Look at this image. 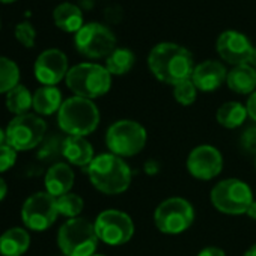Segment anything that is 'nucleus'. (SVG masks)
Instances as JSON below:
<instances>
[{
  "instance_id": "10",
  "label": "nucleus",
  "mask_w": 256,
  "mask_h": 256,
  "mask_svg": "<svg viewBox=\"0 0 256 256\" xmlns=\"http://www.w3.org/2000/svg\"><path fill=\"white\" fill-rule=\"evenodd\" d=\"M74 46L88 59H106L116 48V36L101 23H88L76 34Z\"/></svg>"
},
{
  "instance_id": "24",
  "label": "nucleus",
  "mask_w": 256,
  "mask_h": 256,
  "mask_svg": "<svg viewBox=\"0 0 256 256\" xmlns=\"http://www.w3.org/2000/svg\"><path fill=\"white\" fill-rule=\"evenodd\" d=\"M136 56L130 48H120L116 47L107 58H106V70L112 76H124L130 72L134 66Z\"/></svg>"
},
{
  "instance_id": "5",
  "label": "nucleus",
  "mask_w": 256,
  "mask_h": 256,
  "mask_svg": "<svg viewBox=\"0 0 256 256\" xmlns=\"http://www.w3.org/2000/svg\"><path fill=\"white\" fill-rule=\"evenodd\" d=\"M146 128L133 119H119L113 122L106 133V146L108 152L126 158L134 157L146 146Z\"/></svg>"
},
{
  "instance_id": "32",
  "label": "nucleus",
  "mask_w": 256,
  "mask_h": 256,
  "mask_svg": "<svg viewBox=\"0 0 256 256\" xmlns=\"http://www.w3.org/2000/svg\"><path fill=\"white\" fill-rule=\"evenodd\" d=\"M54 154H62V142H56L54 139L48 140L40 151V157L44 160H50Z\"/></svg>"
},
{
  "instance_id": "42",
  "label": "nucleus",
  "mask_w": 256,
  "mask_h": 256,
  "mask_svg": "<svg viewBox=\"0 0 256 256\" xmlns=\"http://www.w3.org/2000/svg\"><path fill=\"white\" fill-rule=\"evenodd\" d=\"M94 256H104V254H96V253H95V254H94Z\"/></svg>"
},
{
  "instance_id": "15",
  "label": "nucleus",
  "mask_w": 256,
  "mask_h": 256,
  "mask_svg": "<svg viewBox=\"0 0 256 256\" xmlns=\"http://www.w3.org/2000/svg\"><path fill=\"white\" fill-rule=\"evenodd\" d=\"M216 50L224 62L236 66L248 64L254 47L244 34L238 30H224L217 38Z\"/></svg>"
},
{
  "instance_id": "9",
  "label": "nucleus",
  "mask_w": 256,
  "mask_h": 256,
  "mask_svg": "<svg viewBox=\"0 0 256 256\" xmlns=\"http://www.w3.org/2000/svg\"><path fill=\"white\" fill-rule=\"evenodd\" d=\"M6 144L17 152L30 151L40 146L46 138L47 125L38 114L26 113L16 116L6 126Z\"/></svg>"
},
{
  "instance_id": "16",
  "label": "nucleus",
  "mask_w": 256,
  "mask_h": 256,
  "mask_svg": "<svg viewBox=\"0 0 256 256\" xmlns=\"http://www.w3.org/2000/svg\"><path fill=\"white\" fill-rule=\"evenodd\" d=\"M228 71L218 60H204L198 64L192 74V82L200 92H214L226 83Z\"/></svg>"
},
{
  "instance_id": "19",
  "label": "nucleus",
  "mask_w": 256,
  "mask_h": 256,
  "mask_svg": "<svg viewBox=\"0 0 256 256\" xmlns=\"http://www.w3.org/2000/svg\"><path fill=\"white\" fill-rule=\"evenodd\" d=\"M228 88L238 95H250L256 90V68L248 64L236 65L228 71Z\"/></svg>"
},
{
  "instance_id": "21",
  "label": "nucleus",
  "mask_w": 256,
  "mask_h": 256,
  "mask_svg": "<svg viewBox=\"0 0 256 256\" xmlns=\"http://www.w3.org/2000/svg\"><path fill=\"white\" fill-rule=\"evenodd\" d=\"M62 92L56 86H41L34 94V110L36 114L50 116L59 112L62 107Z\"/></svg>"
},
{
  "instance_id": "40",
  "label": "nucleus",
  "mask_w": 256,
  "mask_h": 256,
  "mask_svg": "<svg viewBox=\"0 0 256 256\" xmlns=\"http://www.w3.org/2000/svg\"><path fill=\"white\" fill-rule=\"evenodd\" d=\"M6 144V132H4L2 128H0V146Z\"/></svg>"
},
{
  "instance_id": "12",
  "label": "nucleus",
  "mask_w": 256,
  "mask_h": 256,
  "mask_svg": "<svg viewBox=\"0 0 256 256\" xmlns=\"http://www.w3.org/2000/svg\"><path fill=\"white\" fill-rule=\"evenodd\" d=\"M59 216L56 198L47 192H38L29 196L22 206V218L29 230L42 232L52 228Z\"/></svg>"
},
{
  "instance_id": "30",
  "label": "nucleus",
  "mask_w": 256,
  "mask_h": 256,
  "mask_svg": "<svg viewBox=\"0 0 256 256\" xmlns=\"http://www.w3.org/2000/svg\"><path fill=\"white\" fill-rule=\"evenodd\" d=\"M17 162V151L8 144L0 146V174L8 172Z\"/></svg>"
},
{
  "instance_id": "7",
  "label": "nucleus",
  "mask_w": 256,
  "mask_h": 256,
  "mask_svg": "<svg viewBox=\"0 0 256 256\" xmlns=\"http://www.w3.org/2000/svg\"><path fill=\"white\" fill-rule=\"evenodd\" d=\"M212 206L228 216L246 214L253 204V192L250 186L238 178H228L217 182L210 194Z\"/></svg>"
},
{
  "instance_id": "38",
  "label": "nucleus",
  "mask_w": 256,
  "mask_h": 256,
  "mask_svg": "<svg viewBox=\"0 0 256 256\" xmlns=\"http://www.w3.org/2000/svg\"><path fill=\"white\" fill-rule=\"evenodd\" d=\"M242 256H256V242L252 246V247H248L247 250H246V253L242 254Z\"/></svg>"
},
{
  "instance_id": "2",
  "label": "nucleus",
  "mask_w": 256,
  "mask_h": 256,
  "mask_svg": "<svg viewBox=\"0 0 256 256\" xmlns=\"http://www.w3.org/2000/svg\"><path fill=\"white\" fill-rule=\"evenodd\" d=\"M90 184L104 194H120L132 186L133 172L126 162L112 152L95 156L86 168Z\"/></svg>"
},
{
  "instance_id": "1",
  "label": "nucleus",
  "mask_w": 256,
  "mask_h": 256,
  "mask_svg": "<svg viewBox=\"0 0 256 256\" xmlns=\"http://www.w3.org/2000/svg\"><path fill=\"white\" fill-rule=\"evenodd\" d=\"M148 66L158 82L175 86L190 80L196 65L188 48L176 42H160L150 52Z\"/></svg>"
},
{
  "instance_id": "11",
  "label": "nucleus",
  "mask_w": 256,
  "mask_h": 256,
  "mask_svg": "<svg viewBox=\"0 0 256 256\" xmlns=\"http://www.w3.org/2000/svg\"><path fill=\"white\" fill-rule=\"evenodd\" d=\"M95 232L98 240L107 246H122L126 244L134 235V222L124 211L106 210L101 211L95 222Z\"/></svg>"
},
{
  "instance_id": "23",
  "label": "nucleus",
  "mask_w": 256,
  "mask_h": 256,
  "mask_svg": "<svg viewBox=\"0 0 256 256\" xmlns=\"http://www.w3.org/2000/svg\"><path fill=\"white\" fill-rule=\"evenodd\" d=\"M247 116L248 113H247L246 106L238 101L223 102L216 112V120L218 122V125L229 128V130L241 126L244 120L247 119Z\"/></svg>"
},
{
  "instance_id": "14",
  "label": "nucleus",
  "mask_w": 256,
  "mask_h": 256,
  "mask_svg": "<svg viewBox=\"0 0 256 256\" xmlns=\"http://www.w3.org/2000/svg\"><path fill=\"white\" fill-rule=\"evenodd\" d=\"M35 77L42 86H56L70 71L68 58L58 48H48L42 52L35 60Z\"/></svg>"
},
{
  "instance_id": "36",
  "label": "nucleus",
  "mask_w": 256,
  "mask_h": 256,
  "mask_svg": "<svg viewBox=\"0 0 256 256\" xmlns=\"http://www.w3.org/2000/svg\"><path fill=\"white\" fill-rule=\"evenodd\" d=\"M6 194H8V186H6L5 180L0 176V202L6 198Z\"/></svg>"
},
{
  "instance_id": "34",
  "label": "nucleus",
  "mask_w": 256,
  "mask_h": 256,
  "mask_svg": "<svg viewBox=\"0 0 256 256\" xmlns=\"http://www.w3.org/2000/svg\"><path fill=\"white\" fill-rule=\"evenodd\" d=\"M198 256H226V253H224V250H222V248H218V247L211 246V247H205V248H202V250L198 253Z\"/></svg>"
},
{
  "instance_id": "20",
  "label": "nucleus",
  "mask_w": 256,
  "mask_h": 256,
  "mask_svg": "<svg viewBox=\"0 0 256 256\" xmlns=\"http://www.w3.org/2000/svg\"><path fill=\"white\" fill-rule=\"evenodd\" d=\"M30 247V234L24 228H10L0 235V254L23 256Z\"/></svg>"
},
{
  "instance_id": "41",
  "label": "nucleus",
  "mask_w": 256,
  "mask_h": 256,
  "mask_svg": "<svg viewBox=\"0 0 256 256\" xmlns=\"http://www.w3.org/2000/svg\"><path fill=\"white\" fill-rule=\"evenodd\" d=\"M2 4H14V2H17V0H0Z\"/></svg>"
},
{
  "instance_id": "43",
  "label": "nucleus",
  "mask_w": 256,
  "mask_h": 256,
  "mask_svg": "<svg viewBox=\"0 0 256 256\" xmlns=\"http://www.w3.org/2000/svg\"><path fill=\"white\" fill-rule=\"evenodd\" d=\"M254 168H256V157H254Z\"/></svg>"
},
{
  "instance_id": "6",
  "label": "nucleus",
  "mask_w": 256,
  "mask_h": 256,
  "mask_svg": "<svg viewBox=\"0 0 256 256\" xmlns=\"http://www.w3.org/2000/svg\"><path fill=\"white\" fill-rule=\"evenodd\" d=\"M98 241L94 223L83 217L68 218L58 232V246L64 256H94Z\"/></svg>"
},
{
  "instance_id": "22",
  "label": "nucleus",
  "mask_w": 256,
  "mask_h": 256,
  "mask_svg": "<svg viewBox=\"0 0 256 256\" xmlns=\"http://www.w3.org/2000/svg\"><path fill=\"white\" fill-rule=\"evenodd\" d=\"M53 22L60 30L68 34H77L84 26L82 10L70 2L56 6V10L53 11Z\"/></svg>"
},
{
  "instance_id": "27",
  "label": "nucleus",
  "mask_w": 256,
  "mask_h": 256,
  "mask_svg": "<svg viewBox=\"0 0 256 256\" xmlns=\"http://www.w3.org/2000/svg\"><path fill=\"white\" fill-rule=\"evenodd\" d=\"M56 205H58V211H59V216H64V217H68V218H76L80 216V212L83 211L84 208V202L83 199L70 192L64 196H59L56 198Z\"/></svg>"
},
{
  "instance_id": "26",
  "label": "nucleus",
  "mask_w": 256,
  "mask_h": 256,
  "mask_svg": "<svg viewBox=\"0 0 256 256\" xmlns=\"http://www.w3.org/2000/svg\"><path fill=\"white\" fill-rule=\"evenodd\" d=\"M18 84H20L18 65L8 58L0 56V94H8Z\"/></svg>"
},
{
  "instance_id": "28",
  "label": "nucleus",
  "mask_w": 256,
  "mask_h": 256,
  "mask_svg": "<svg viewBox=\"0 0 256 256\" xmlns=\"http://www.w3.org/2000/svg\"><path fill=\"white\" fill-rule=\"evenodd\" d=\"M174 98L181 106H192L198 98V88L190 80L181 82L174 86Z\"/></svg>"
},
{
  "instance_id": "8",
  "label": "nucleus",
  "mask_w": 256,
  "mask_h": 256,
  "mask_svg": "<svg viewBox=\"0 0 256 256\" xmlns=\"http://www.w3.org/2000/svg\"><path fill=\"white\" fill-rule=\"evenodd\" d=\"M194 208L184 198H169L154 211L156 228L166 235H180L194 222Z\"/></svg>"
},
{
  "instance_id": "3",
  "label": "nucleus",
  "mask_w": 256,
  "mask_h": 256,
  "mask_svg": "<svg viewBox=\"0 0 256 256\" xmlns=\"http://www.w3.org/2000/svg\"><path fill=\"white\" fill-rule=\"evenodd\" d=\"M100 108L94 100L82 96H70L64 100L58 112L59 128L68 136L86 138L92 134L100 125Z\"/></svg>"
},
{
  "instance_id": "4",
  "label": "nucleus",
  "mask_w": 256,
  "mask_h": 256,
  "mask_svg": "<svg viewBox=\"0 0 256 256\" xmlns=\"http://www.w3.org/2000/svg\"><path fill=\"white\" fill-rule=\"evenodd\" d=\"M65 82L68 89L74 95L88 100H95L110 90L112 74L102 65L83 62L70 68Z\"/></svg>"
},
{
  "instance_id": "33",
  "label": "nucleus",
  "mask_w": 256,
  "mask_h": 256,
  "mask_svg": "<svg viewBox=\"0 0 256 256\" xmlns=\"http://www.w3.org/2000/svg\"><path fill=\"white\" fill-rule=\"evenodd\" d=\"M246 108H247L248 118L256 122V90L248 95L247 102H246Z\"/></svg>"
},
{
  "instance_id": "37",
  "label": "nucleus",
  "mask_w": 256,
  "mask_h": 256,
  "mask_svg": "<svg viewBox=\"0 0 256 256\" xmlns=\"http://www.w3.org/2000/svg\"><path fill=\"white\" fill-rule=\"evenodd\" d=\"M247 217H250L252 220H256V200H253V204L248 206L247 212H246Z\"/></svg>"
},
{
  "instance_id": "13",
  "label": "nucleus",
  "mask_w": 256,
  "mask_h": 256,
  "mask_svg": "<svg viewBox=\"0 0 256 256\" xmlns=\"http://www.w3.org/2000/svg\"><path fill=\"white\" fill-rule=\"evenodd\" d=\"M188 174L200 181H211L223 170V156L212 145H199L187 157Z\"/></svg>"
},
{
  "instance_id": "35",
  "label": "nucleus",
  "mask_w": 256,
  "mask_h": 256,
  "mask_svg": "<svg viewBox=\"0 0 256 256\" xmlns=\"http://www.w3.org/2000/svg\"><path fill=\"white\" fill-rule=\"evenodd\" d=\"M144 169H145V174L146 175H157L158 172H160V163L157 162V160H148L146 163H145V166H144Z\"/></svg>"
},
{
  "instance_id": "39",
  "label": "nucleus",
  "mask_w": 256,
  "mask_h": 256,
  "mask_svg": "<svg viewBox=\"0 0 256 256\" xmlns=\"http://www.w3.org/2000/svg\"><path fill=\"white\" fill-rule=\"evenodd\" d=\"M248 65H252L253 68H256V47H254V50H253V53H252V56H250Z\"/></svg>"
},
{
  "instance_id": "18",
  "label": "nucleus",
  "mask_w": 256,
  "mask_h": 256,
  "mask_svg": "<svg viewBox=\"0 0 256 256\" xmlns=\"http://www.w3.org/2000/svg\"><path fill=\"white\" fill-rule=\"evenodd\" d=\"M62 157L68 162V164L88 168L95 158V154L90 142L86 138L66 136L62 140Z\"/></svg>"
},
{
  "instance_id": "31",
  "label": "nucleus",
  "mask_w": 256,
  "mask_h": 256,
  "mask_svg": "<svg viewBox=\"0 0 256 256\" xmlns=\"http://www.w3.org/2000/svg\"><path fill=\"white\" fill-rule=\"evenodd\" d=\"M241 146L246 152L253 154L256 157V125L250 126L241 136Z\"/></svg>"
},
{
  "instance_id": "29",
  "label": "nucleus",
  "mask_w": 256,
  "mask_h": 256,
  "mask_svg": "<svg viewBox=\"0 0 256 256\" xmlns=\"http://www.w3.org/2000/svg\"><path fill=\"white\" fill-rule=\"evenodd\" d=\"M16 38L17 41L24 46L26 48H32L35 46V38L36 32L35 28L29 22H22L16 26Z\"/></svg>"
},
{
  "instance_id": "17",
  "label": "nucleus",
  "mask_w": 256,
  "mask_h": 256,
  "mask_svg": "<svg viewBox=\"0 0 256 256\" xmlns=\"http://www.w3.org/2000/svg\"><path fill=\"white\" fill-rule=\"evenodd\" d=\"M74 181H76V175L68 163H64V162L54 163L47 170L46 178H44L46 192L52 194L53 198L64 196L71 192Z\"/></svg>"
},
{
  "instance_id": "25",
  "label": "nucleus",
  "mask_w": 256,
  "mask_h": 256,
  "mask_svg": "<svg viewBox=\"0 0 256 256\" xmlns=\"http://www.w3.org/2000/svg\"><path fill=\"white\" fill-rule=\"evenodd\" d=\"M5 104H6V108L11 113H14L16 116L26 114V113H29L32 104H34V95L30 94V90L26 86L18 84L6 94Z\"/></svg>"
}]
</instances>
